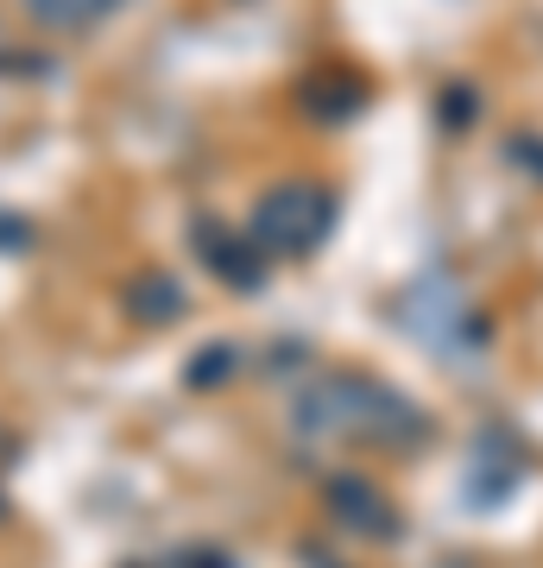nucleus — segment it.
I'll return each mask as SVG.
<instances>
[{"label":"nucleus","mask_w":543,"mask_h":568,"mask_svg":"<svg viewBox=\"0 0 543 568\" xmlns=\"http://www.w3.org/2000/svg\"><path fill=\"white\" fill-rule=\"evenodd\" d=\"M291 424L303 436H366V443H385V448L430 443V417L392 386L366 379V373H322L316 386H303Z\"/></svg>","instance_id":"f257e3e1"},{"label":"nucleus","mask_w":543,"mask_h":568,"mask_svg":"<svg viewBox=\"0 0 543 568\" xmlns=\"http://www.w3.org/2000/svg\"><path fill=\"white\" fill-rule=\"evenodd\" d=\"M335 227V190L329 183H272L260 203H253V222H247V241L260 246L265 260H303L316 253Z\"/></svg>","instance_id":"f03ea898"},{"label":"nucleus","mask_w":543,"mask_h":568,"mask_svg":"<svg viewBox=\"0 0 543 568\" xmlns=\"http://www.w3.org/2000/svg\"><path fill=\"white\" fill-rule=\"evenodd\" d=\"M322 506H329V518L348 537H361V544H392L399 537V511H392V499L366 474H329L322 480Z\"/></svg>","instance_id":"7ed1b4c3"},{"label":"nucleus","mask_w":543,"mask_h":568,"mask_svg":"<svg viewBox=\"0 0 543 568\" xmlns=\"http://www.w3.org/2000/svg\"><path fill=\"white\" fill-rule=\"evenodd\" d=\"M197 260L209 265V278H222L228 291H260L265 284V253L247 234H228L222 222H197Z\"/></svg>","instance_id":"20e7f679"},{"label":"nucleus","mask_w":543,"mask_h":568,"mask_svg":"<svg viewBox=\"0 0 543 568\" xmlns=\"http://www.w3.org/2000/svg\"><path fill=\"white\" fill-rule=\"evenodd\" d=\"M121 310L140 328H171L183 316V284L171 278V272H133V278L121 284Z\"/></svg>","instance_id":"39448f33"},{"label":"nucleus","mask_w":543,"mask_h":568,"mask_svg":"<svg viewBox=\"0 0 543 568\" xmlns=\"http://www.w3.org/2000/svg\"><path fill=\"white\" fill-rule=\"evenodd\" d=\"M361 102H366V89H361V77H316V82H303V108L316 114V121H348V114H361Z\"/></svg>","instance_id":"423d86ee"},{"label":"nucleus","mask_w":543,"mask_h":568,"mask_svg":"<svg viewBox=\"0 0 543 568\" xmlns=\"http://www.w3.org/2000/svg\"><path fill=\"white\" fill-rule=\"evenodd\" d=\"M26 13L51 32H77V26H95L101 13H114V0H26Z\"/></svg>","instance_id":"0eeeda50"},{"label":"nucleus","mask_w":543,"mask_h":568,"mask_svg":"<svg viewBox=\"0 0 543 568\" xmlns=\"http://www.w3.org/2000/svg\"><path fill=\"white\" fill-rule=\"evenodd\" d=\"M228 373H234V347H228V342H215V347H202L197 361L183 366V386H190V392H202V386H222Z\"/></svg>","instance_id":"6e6552de"},{"label":"nucleus","mask_w":543,"mask_h":568,"mask_svg":"<svg viewBox=\"0 0 543 568\" xmlns=\"http://www.w3.org/2000/svg\"><path fill=\"white\" fill-rule=\"evenodd\" d=\"M26 246H32V222L0 209V253H26Z\"/></svg>","instance_id":"1a4fd4ad"},{"label":"nucleus","mask_w":543,"mask_h":568,"mask_svg":"<svg viewBox=\"0 0 543 568\" xmlns=\"http://www.w3.org/2000/svg\"><path fill=\"white\" fill-rule=\"evenodd\" d=\"M443 121L455 126V121H474V89H443Z\"/></svg>","instance_id":"9d476101"},{"label":"nucleus","mask_w":543,"mask_h":568,"mask_svg":"<svg viewBox=\"0 0 543 568\" xmlns=\"http://www.w3.org/2000/svg\"><path fill=\"white\" fill-rule=\"evenodd\" d=\"M178 568H234V562H228V549H183V556H178Z\"/></svg>","instance_id":"9b49d317"},{"label":"nucleus","mask_w":543,"mask_h":568,"mask_svg":"<svg viewBox=\"0 0 543 568\" xmlns=\"http://www.w3.org/2000/svg\"><path fill=\"white\" fill-rule=\"evenodd\" d=\"M512 159L531 164V171H543V140H519V145H512Z\"/></svg>","instance_id":"f8f14e48"},{"label":"nucleus","mask_w":543,"mask_h":568,"mask_svg":"<svg viewBox=\"0 0 543 568\" xmlns=\"http://www.w3.org/2000/svg\"><path fill=\"white\" fill-rule=\"evenodd\" d=\"M0 518H7V499H0Z\"/></svg>","instance_id":"ddd939ff"}]
</instances>
